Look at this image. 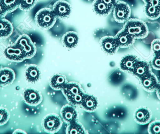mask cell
Returning <instances> with one entry per match:
<instances>
[{
    "label": "cell",
    "instance_id": "cell-35",
    "mask_svg": "<svg viewBox=\"0 0 160 134\" xmlns=\"http://www.w3.org/2000/svg\"><path fill=\"white\" fill-rule=\"evenodd\" d=\"M101 1L104 2L108 5L112 7L113 8L118 2V0H101Z\"/></svg>",
    "mask_w": 160,
    "mask_h": 134
},
{
    "label": "cell",
    "instance_id": "cell-19",
    "mask_svg": "<svg viewBox=\"0 0 160 134\" xmlns=\"http://www.w3.org/2000/svg\"><path fill=\"white\" fill-rule=\"evenodd\" d=\"M81 106L85 111L89 113H92L98 109L99 103L98 99L95 96L87 94Z\"/></svg>",
    "mask_w": 160,
    "mask_h": 134
},
{
    "label": "cell",
    "instance_id": "cell-10",
    "mask_svg": "<svg viewBox=\"0 0 160 134\" xmlns=\"http://www.w3.org/2000/svg\"><path fill=\"white\" fill-rule=\"evenodd\" d=\"M60 116L63 121L68 124L78 121V114L75 108L71 105L67 104L62 108L60 112Z\"/></svg>",
    "mask_w": 160,
    "mask_h": 134
},
{
    "label": "cell",
    "instance_id": "cell-6",
    "mask_svg": "<svg viewBox=\"0 0 160 134\" xmlns=\"http://www.w3.org/2000/svg\"><path fill=\"white\" fill-rule=\"evenodd\" d=\"M4 54L7 60L14 62H22L27 59L21 48L16 43L8 46Z\"/></svg>",
    "mask_w": 160,
    "mask_h": 134
},
{
    "label": "cell",
    "instance_id": "cell-15",
    "mask_svg": "<svg viewBox=\"0 0 160 134\" xmlns=\"http://www.w3.org/2000/svg\"><path fill=\"white\" fill-rule=\"evenodd\" d=\"M152 118L151 111L146 108H140L134 112V119L135 122L140 125L148 124Z\"/></svg>",
    "mask_w": 160,
    "mask_h": 134
},
{
    "label": "cell",
    "instance_id": "cell-26",
    "mask_svg": "<svg viewBox=\"0 0 160 134\" xmlns=\"http://www.w3.org/2000/svg\"><path fill=\"white\" fill-rule=\"evenodd\" d=\"M86 94L87 93L83 91L78 94L67 96L66 98L69 104L74 106H81Z\"/></svg>",
    "mask_w": 160,
    "mask_h": 134
},
{
    "label": "cell",
    "instance_id": "cell-25",
    "mask_svg": "<svg viewBox=\"0 0 160 134\" xmlns=\"http://www.w3.org/2000/svg\"><path fill=\"white\" fill-rule=\"evenodd\" d=\"M66 133L70 134H83L85 133V131L82 125L78 121L73 122L68 124Z\"/></svg>",
    "mask_w": 160,
    "mask_h": 134
},
{
    "label": "cell",
    "instance_id": "cell-28",
    "mask_svg": "<svg viewBox=\"0 0 160 134\" xmlns=\"http://www.w3.org/2000/svg\"><path fill=\"white\" fill-rule=\"evenodd\" d=\"M8 13L14 12L19 7V0H2Z\"/></svg>",
    "mask_w": 160,
    "mask_h": 134
},
{
    "label": "cell",
    "instance_id": "cell-1",
    "mask_svg": "<svg viewBox=\"0 0 160 134\" xmlns=\"http://www.w3.org/2000/svg\"><path fill=\"white\" fill-rule=\"evenodd\" d=\"M135 39H144L148 36L149 30L145 22L138 18H129L123 28Z\"/></svg>",
    "mask_w": 160,
    "mask_h": 134
},
{
    "label": "cell",
    "instance_id": "cell-16",
    "mask_svg": "<svg viewBox=\"0 0 160 134\" xmlns=\"http://www.w3.org/2000/svg\"><path fill=\"white\" fill-rule=\"evenodd\" d=\"M92 8L97 15L101 17H106L112 12L113 8L101 0H94L92 3Z\"/></svg>",
    "mask_w": 160,
    "mask_h": 134
},
{
    "label": "cell",
    "instance_id": "cell-23",
    "mask_svg": "<svg viewBox=\"0 0 160 134\" xmlns=\"http://www.w3.org/2000/svg\"><path fill=\"white\" fill-rule=\"evenodd\" d=\"M62 91L63 94L66 97L78 94L83 90L79 83L76 82H68L66 84Z\"/></svg>",
    "mask_w": 160,
    "mask_h": 134
},
{
    "label": "cell",
    "instance_id": "cell-22",
    "mask_svg": "<svg viewBox=\"0 0 160 134\" xmlns=\"http://www.w3.org/2000/svg\"><path fill=\"white\" fill-rule=\"evenodd\" d=\"M138 59L136 56L132 55L125 56L121 60L120 63V68L125 72H132L133 66Z\"/></svg>",
    "mask_w": 160,
    "mask_h": 134
},
{
    "label": "cell",
    "instance_id": "cell-21",
    "mask_svg": "<svg viewBox=\"0 0 160 134\" xmlns=\"http://www.w3.org/2000/svg\"><path fill=\"white\" fill-rule=\"evenodd\" d=\"M13 25L10 21L4 18H0V38H8L13 33Z\"/></svg>",
    "mask_w": 160,
    "mask_h": 134
},
{
    "label": "cell",
    "instance_id": "cell-2",
    "mask_svg": "<svg viewBox=\"0 0 160 134\" xmlns=\"http://www.w3.org/2000/svg\"><path fill=\"white\" fill-rule=\"evenodd\" d=\"M57 19L52 7L41 8L35 16V21L37 25L44 30L51 29L55 25Z\"/></svg>",
    "mask_w": 160,
    "mask_h": 134
},
{
    "label": "cell",
    "instance_id": "cell-38",
    "mask_svg": "<svg viewBox=\"0 0 160 134\" xmlns=\"http://www.w3.org/2000/svg\"><path fill=\"white\" fill-rule=\"evenodd\" d=\"M0 88H1V86H0Z\"/></svg>",
    "mask_w": 160,
    "mask_h": 134
},
{
    "label": "cell",
    "instance_id": "cell-13",
    "mask_svg": "<svg viewBox=\"0 0 160 134\" xmlns=\"http://www.w3.org/2000/svg\"><path fill=\"white\" fill-rule=\"evenodd\" d=\"M78 34L77 32L70 31L65 33L62 39V44L66 48L72 49L78 45L79 42Z\"/></svg>",
    "mask_w": 160,
    "mask_h": 134
},
{
    "label": "cell",
    "instance_id": "cell-8",
    "mask_svg": "<svg viewBox=\"0 0 160 134\" xmlns=\"http://www.w3.org/2000/svg\"><path fill=\"white\" fill-rule=\"evenodd\" d=\"M24 103L30 106L38 105L43 101V96L37 90L31 88L25 89L22 93Z\"/></svg>",
    "mask_w": 160,
    "mask_h": 134
},
{
    "label": "cell",
    "instance_id": "cell-34",
    "mask_svg": "<svg viewBox=\"0 0 160 134\" xmlns=\"http://www.w3.org/2000/svg\"><path fill=\"white\" fill-rule=\"evenodd\" d=\"M145 4H149L160 8V0H142Z\"/></svg>",
    "mask_w": 160,
    "mask_h": 134
},
{
    "label": "cell",
    "instance_id": "cell-12",
    "mask_svg": "<svg viewBox=\"0 0 160 134\" xmlns=\"http://www.w3.org/2000/svg\"><path fill=\"white\" fill-rule=\"evenodd\" d=\"M115 37L121 48L130 47L135 43V39L123 29L117 33Z\"/></svg>",
    "mask_w": 160,
    "mask_h": 134
},
{
    "label": "cell",
    "instance_id": "cell-31",
    "mask_svg": "<svg viewBox=\"0 0 160 134\" xmlns=\"http://www.w3.org/2000/svg\"><path fill=\"white\" fill-rule=\"evenodd\" d=\"M151 49L155 55H160V40L156 39L151 43Z\"/></svg>",
    "mask_w": 160,
    "mask_h": 134
},
{
    "label": "cell",
    "instance_id": "cell-11",
    "mask_svg": "<svg viewBox=\"0 0 160 134\" xmlns=\"http://www.w3.org/2000/svg\"><path fill=\"white\" fill-rule=\"evenodd\" d=\"M140 81L143 89L146 91L150 93L156 91L159 83L158 78L151 73L140 79Z\"/></svg>",
    "mask_w": 160,
    "mask_h": 134
},
{
    "label": "cell",
    "instance_id": "cell-14",
    "mask_svg": "<svg viewBox=\"0 0 160 134\" xmlns=\"http://www.w3.org/2000/svg\"><path fill=\"white\" fill-rule=\"evenodd\" d=\"M16 79V74L11 68L4 67L0 69V86L7 87L12 84Z\"/></svg>",
    "mask_w": 160,
    "mask_h": 134
},
{
    "label": "cell",
    "instance_id": "cell-17",
    "mask_svg": "<svg viewBox=\"0 0 160 134\" xmlns=\"http://www.w3.org/2000/svg\"><path fill=\"white\" fill-rule=\"evenodd\" d=\"M132 73L140 79L151 73L150 66L147 62L138 60L133 66Z\"/></svg>",
    "mask_w": 160,
    "mask_h": 134
},
{
    "label": "cell",
    "instance_id": "cell-27",
    "mask_svg": "<svg viewBox=\"0 0 160 134\" xmlns=\"http://www.w3.org/2000/svg\"><path fill=\"white\" fill-rule=\"evenodd\" d=\"M38 0H19V7L23 11H29L36 5Z\"/></svg>",
    "mask_w": 160,
    "mask_h": 134
},
{
    "label": "cell",
    "instance_id": "cell-37",
    "mask_svg": "<svg viewBox=\"0 0 160 134\" xmlns=\"http://www.w3.org/2000/svg\"><path fill=\"white\" fill-rule=\"evenodd\" d=\"M26 134V133L24 132V131L22 130H20V129H18V130H15L14 131L13 134Z\"/></svg>",
    "mask_w": 160,
    "mask_h": 134
},
{
    "label": "cell",
    "instance_id": "cell-5",
    "mask_svg": "<svg viewBox=\"0 0 160 134\" xmlns=\"http://www.w3.org/2000/svg\"><path fill=\"white\" fill-rule=\"evenodd\" d=\"M15 43L21 48L26 59H32L36 54V46L28 35L22 34L20 36Z\"/></svg>",
    "mask_w": 160,
    "mask_h": 134
},
{
    "label": "cell",
    "instance_id": "cell-29",
    "mask_svg": "<svg viewBox=\"0 0 160 134\" xmlns=\"http://www.w3.org/2000/svg\"><path fill=\"white\" fill-rule=\"evenodd\" d=\"M10 118V114L7 109L0 107V126L7 123Z\"/></svg>",
    "mask_w": 160,
    "mask_h": 134
},
{
    "label": "cell",
    "instance_id": "cell-20",
    "mask_svg": "<svg viewBox=\"0 0 160 134\" xmlns=\"http://www.w3.org/2000/svg\"><path fill=\"white\" fill-rule=\"evenodd\" d=\"M68 83L66 77L61 74H57L52 76L50 80L51 88L55 91H62Z\"/></svg>",
    "mask_w": 160,
    "mask_h": 134
},
{
    "label": "cell",
    "instance_id": "cell-36",
    "mask_svg": "<svg viewBox=\"0 0 160 134\" xmlns=\"http://www.w3.org/2000/svg\"><path fill=\"white\" fill-rule=\"evenodd\" d=\"M156 93L158 98L160 100V82L159 83L158 85L156 90Z\"/></svg>",
    "mask_w": 160,
    "mask_h": 134
},
{
    "label": "cell",
    "instance_id": "cell-24",
    "mask_svg": "<svg viewBox=\"0 0 160 134\" xmlns=\"http://www.w3.org/2000/svg\"><path fill=\"white\" fill-rule=\"evenodd\" d=\"M144 11L147 17L151 20H155L160 17V8L149 4H145Z\"/></svg>",
    "mask_w": 160,
    "mask_h": 134
},
{
    "label": "cell",
    "instance_id": "cell-9",
    "mask_svg": "<svg viewBox=\"0 0 160 134\" xmlns=\"http://www.w3.org/2000/svg\"><path fill=\"white\" fill-rule=\"evenodd\" d=\"M99 44L102 50L108 55H113L119 48V45L115 37L111 36L102 37Z\"/></svg>",
    "mask_w": 160,
    "mask_h": 134
},
{
    "label": "cell",
    "instance_id": "cell-7",
    "mask_svg": "<svg viewBox=\"0 0 160 134\" xmlns=\"http://www.w3.org/2000/svg\"><path fill=\"white\" fill-rule=\"evenodd\" d=\"M52 8L58 19L68 18L72 13L71 5L65 0H59L55 2Z\"/></svg>",
    "mask_w": 160,
    "mask_h": 134
},
{
    "label": "cell",
    "instance_id": "cell-18",
    "mask_svg": "<svg viewBox=\"0 0 160 134\" xmlns=\"http://www.w3.org/2000/svg\"><path fill=\"white\" fill-rule=\"evenodd\" d=\"M25 76L26 80L29 83H36L41 77V72L39 67L35 65H28L25 70Z\"/></svg>",
    "mask_w": 160,
    "mask_h": 134
},
{
    "label": "cell",
    "instance_id": "cell-32",
    "mask_svg": "<svg viewBox=\"0 0 160 134\" xmlns=\"http://www.w3.org/2000/svg\"><path fill=\"white\" fill-rule=\"evenodd\" d=\"M151 65L153 69L160 71V55H155L151 62Z\"/></svg>",
    "mask_w": 160,
    "mask_h": 134
},
{
    "label": "cell",
    "instance_id": "cell-33",
    "mask_svg": "<svg viewBox=\"0 0 160 134\" xmlns=\"http://www.w3.org/2000/svg\"><path fill=\"white\" fill-rule=\"evenodd\" d=\"M8 13L2 0H0V18H4Z\"/></svg>",
    "mask_w": 160,
    "mask_h": 134
},
{
    "label": "cell",
    "instance_id": "cell-3",
    "mask_svg": "<svg viewBox=\"0 0 160 134\" xmlns=\"http://www.w3.org/2000/svg\"><path fill=\"white\" fill-rule=\"evenodd\" d=\"M63 124L61 116L57 114H50L45 116L41 122L42 129L46 132L54 134L60 131Z\"/></svg>",
    "mask_w": 160,
    "mask_h": 134
},
{
    "label": "cell",
    "instance_id": "cell-4",
    "mask_svg": "<svg viewBox=\"0 0 160 134\" xmlns=\"http://www.w3.org/2000/svg\"><path fill=\"white\" fill-rule=\"evenodd\" d=\"M112 14L116 22L118 23H125L130 17L131 9L128 3L119 1L114 7Z\"/></svg>",
    "mask_w": 160,
    "mask_h": 134
},
{
    "label": "cell",
    "instance_id": "cell-30",
    "mask_svg": "<svg viewBox=\"0 0 160 134\" xmlns=\"http://www.w3.org/2000/svg\"><path fill=\"white\" fill-rule=\"evenodd\" d=\"M148 132L150 134H160V121H155L149 123Z\"/></svg>",
    "mask_w": 160,
    "mask_h": 134
}]
</instances>
